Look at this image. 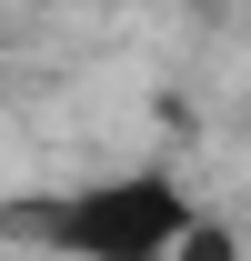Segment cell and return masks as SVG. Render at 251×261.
I'll use <instances>...</instances> for the list:
<instances>
[{"label": "cell", "mask_w": 251, "mask_h": 261, "mask_svg": "<svg viewBox=\"0 0 251 261\" xmlns=\"http://www.w3.org/2000/svg\"><path fill=\"white\" fill-rule=\"evenodd\" d=\"M181 261H231V231H221V221H191L181 231Z\"/></svg>", "instance_id": "obj_2"}, {"label": "cell", "mask_w": 251, "mask_h": 261, "mask_svg": "<svg viewBox=\"0 0 251 261\" xmlns=\"http://www.w3.org/2000/svg\"><path fill=\"white\" fill-rule=\"evenodd\" d=\"M191 231V201L161 181V171H131V181H101V191L61 201L51 211V241L70 261H171Z\"/></svg>", "instance_id": "obj_1"}]
</instances>
